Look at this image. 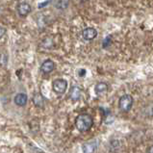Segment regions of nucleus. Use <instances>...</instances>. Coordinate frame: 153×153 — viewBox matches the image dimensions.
<instances>
[{
	"label": "nucleus",
	"mask_w": 153,
	"mask_h": 153,
	"mask_svg": "<svg viewBox=\"0 0 153 153\" xmlns=\"http://www.w3.org/2000/svg\"><path fill=\"white\" fill-rule=\"evenodd\" d=\"M92 124H94V119L88 114L79 115L75 119V126L81 132L90 130L92 126Z\"/></svg>",
	"instance_id": "obj_1"
},
{
	"label": "nucleus",
	"mask_w": 153,
	"mask_h": 153,
	"mask_svg": "<svg viewBox=\"0 0 153 153\" xmlns=\"http://www.w3.org/2000/svg\"><path fill=\"white\" fill-rule=\"evenodd\" d=\"M133 106V97L130 94H124L119 100V107L122 112H129Z\"/></svg>",
	"instance_id": "obj_2"
},
{
	"label": "nucleus",
	"mask_w": 153,
	"mask_h": 153,
	"mask_svg": "<svg viewBox=\"0 0 153 153\" xmlns=\"http://www.w3.org/2000/svg\"><path fill=\"white\" fill-rule=\"evenodd\" d=\"M67 89V82L65 79H56L53 81V91L58 94H63Z\"/></svg>",
	"instance_id": "obj_3"
},
{
	"label": "nucleus",
	"mask_w": 153,
	"mask_h": 153,
	"mask_svg": "<svg viewBox=\"0 0 153 153\" xmlns=\"http://www.w3.org/2000/svg\"><path fill=\"white\" fill-rule=\"evenodd\" d=\"M17 10H18V15H20V17H26V15H28L31 13L32 8H31L29 3H27V2H19L18 4Z\"/></svg>",
	"instance_id": "obj_4"
},
{
	"label": "nucleus",
	"mask_w": 153,
	"mask_h": 153,
	"mask_svg": "<svg viewBox=\"0 0 153 153\" xmlns=\"http://www.w3.org/2000/svg\"><path fill=\"white\" fill-rule=\"evenodd\" d=\"M82 36H83L84 40H86V41H92V40L96 38V36H97V31L92 27H87L83 30Z\"/></svg>",
	"instance_id": "obj_5"
},
{
	"label": "nucleus",
	"mask_w": 153,
	"mask_h": 153,
	"mask_svg": "<svg viewBox=\"0 0 153 153\" xmlns=\"http://www.w3.org/2000/svg\"><path fill=\"white\" fill-rule=\"evenodd\" d=\"M55 70V64L53 61H51V60H46V61H44L42 66H41V70L43 73H50Z\"/></svg>",
	"instance_id": "obj_6"
},
{
	"label": "nucleus",
	"mask_w": 153,
	"mask_h": 153,
	"mask_svg": "<svg viewBox=\"0 0 153 153\" xmlns=\"http://www.w3.org/2000/svg\"><path fill=\"white\" fill-rule=\"evenodd\" d=\"M28 100V96L26 94H18L17 95L15 96V103L17 104L18 106H24L26 105Z\"/></svg>",
	"instance_id": "obj_7"
},
{
	"label": "nucleus",
	"mask_w": 153,
	"mask_h": 153,
	"mask_svg": "<svg viewBox=\"0 0 153 153\" xmlns=\"http://www.w3.org/2000/svg\"><path fill=\"white\" fill-rule=\"evenodd\" d=\"M33 102L37 107H43L44 103H45V99H44L43 95L41 94V92H37V94H34L33 97Z\"/></svg>",
	"instance_id": "obj_8"
},
{
	"label": "nucleus",
	"mask_w": 153,
	"mask_h": 153,
	"mask_svg": "<svg viewBox=\"0 0 153 153\" xmlns=\"http://www.w3.org/2000/svg\"><path fill=\"white\" fill-rule=\"evenodd\" d=\"M96 146L92 142H89L84 143L82 146V151L83 153H94Z\"/></svg>",
	"instance_id": "obj_9"
},
{
	"label": "nucleus",
	"mask_w": 153,
	"mask_h": 153,
	"mask_svg": "<svg viewBox=\"0 0 153 153\" xmlns=\"http://www.w3.org/2000/svg\"><path fill=\"white\" fill-rule=\"evenodd\" d=\"M94 91L97 94H103L108 91V85L106 83L100 82L98 84H96L94 87Z\"/></svg>",
	"instance_id": "obj_10"
},
{
	"label": "nucleus",
	"mask_w": 153,
	"mask_h": 153,
	"mask_svg": "<svg viewBox=\"0 0 153 153\" xmlns=\"http://www.w3.org/2000/svg\"><path fill=\"white\" fill-rule=\"evenodd\" d=\"M81 96V89L78 87H72L70 90V97L72 100H78Z\"/></svg>",
	"instance_id": "obj_11"
},
{
	"label": "nucleus",
	"mask_w": 153,
	"mask_h": 153,
	"mask_svg": "<svg viewBox=\"0 0 153 153\" xmlns=\"http://www.w3.org/2000/svg\"><path fill=\"white\" fill-rule=\"evenodd\" d=\"M68 4H70L68 1H57L55 3V5L56 8H58V9H65V8L67 7Z\"/></svg>",
	"instance_id": "obj_12"
},
{
	"label": "nucleus",
	"mask_w": 153,
	"mask_h": 153,
	"mask_svg": "<svg viewBox=\"0 0 153 153\" xmlns=\"http://www.w3.org/2000/svg\"><path fill=\"white\" fill-rule=\"evenodd\" d=\"M112 43V40H111V37H106L105 39L102 41V45H103V48H106L108 46H110Z\"/></svg>",
	"instance_id": "obj_13"
},
{
	"label": "nucleus",
	"mask_w": 153,
	"mask_h": 153,
	"mask_svg": "<svg viewBox=\"0 0 153 153\" xmlns=\"http://www.w3.org/2000/svg\"><path fill=\"white\" fill-rule=\"evenodd\" d=\"M5 34H6V29L4 27L0 26V39H1Z\"/></svg>",
	"instance_id": "obj_14"
},
{
	"label": "nucleus",
	"mask_w": 153,
	"mask_h": 153,
	"mask_svg": "<svg viewBox=\"0 0 153 153\" xmlns=\"http://www.w3.org/2000/svg\"><path fill=\"white\" fill-rule=\"evenodd\" d=\"M78 74H79V76L80 77H84V76H85V74H86V70H80L79 71H78Z\"/></svg>",
	"instance_id": "obj_15"
},
{
	"label": "nucleus",
	"mask_w": 153,
	"mask_h": 153,
	"mask_svg": "<svg viewBox=\"0 0 153 153\" xmlns=\"http://www.w3.org/2000/svg\"><path fill=\"white\" fill-rule=\"evenodd\" d=\"M48 4H50V1H46V2H43V3H40V4H39V9H41V8H43L44 6H47Z\"/></svg>",
	"instance_id": "obj_16"
},
{
	"label": "nucleus",
	"mask_w": 153,
	"mask_h": 153,
	"mask_svg": "<svg viewBox=\"0 0 153 153\" xmlns=\"http://www.w3.org/2000/svg\"><path fill=\"white\" fill-rule=\"evenodd\" d=\"M148 152H149V153H152V146H150L149 148H148Z\"/></svg>",
	"instance_id": "obj_17"
}]
</instances>
